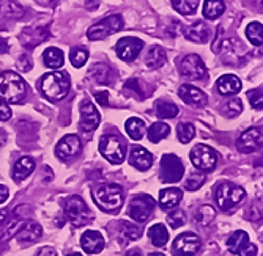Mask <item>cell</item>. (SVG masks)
I'll return each mask as SVG.
<instances>
[{"label":"cell","instance_id":"d6a6232c","mask_svg":"<svg viewBox=\"0 0 263 256\" xmlns=\"http://www.w3.org/2000/svg\"><path fill=\"white\" fill-rule=\"evenodd\" d=\"M165 61H167V54L162 48H159V46H153V48L147 52L145 63L148 68H152V69L161 68Z\"/></svg>","mask_w":263,"mask_h":256},{"label":"cell","instance_id":"7dc6e473","mask_svg":"<svg viewBox=\"0 0 263 256\" xmlns=\"http://www.w3.org/2000/svg\"><path fill=\"white\" fill-rule=\"evenodd\" d=\"M32 58H30V55L29 54H22L19 58H17V68H19V71H22V73H27V71H30L32 69Z\"/></svg>","mask_w":263,"mask_h":256},{"label":"cell","instance_id":"83f0119b","mask_svg":"<svg viewBox=\"0 0 263 256\" xmlns=\"http://www.w3.org/2000/svg\"><path fill=\"white\" fill-rule=\"evenodd\" d=\"M88 74L101 85H109L114 79V71L112 68L106 63H97L90 68Z\"/></svg>","mask_w":263,"mask_h":256},{"label":"cell","instance_id":"7a4b0ae2","mask_svg":"<svg viewBox=\"0 0 263 256\" xmlns=\"http://www.w3.org/2000/svg\"><path fill=\"white\" fill-rule=\"evenodd\" d=\"M40 88L46 99H49L52 102L62 101L69 91V76L60 71L47 73L41 77Z\"/></svg>","mask_w":263,"mask_h":256},{"label":"cell","instance_id":"44dd1931","mask_svg":"<svg viewBox=\"0 0 263 256\" xmlns=\"http://www.w3.org/2000/svg\"><path fill=\"white\" fill-rule=\"evenodd\" d=\"M183 32H184V36H186L187 41L197 42V44H205L211 38L208 26L205 24V22H202V20H197V22H194V24L184 27Z\"/></svg>","mask_w":263,"mask_h":256},{"label":"cell","instance_id":"db71d44e","mask_svg":"<svg viewBox=\"0 0 263 256\" xmlns=\"http://www.w3.org/2000/svg\"><path fill=\"white\" fill-rule=\"evenodd\" d=\"M8 200V189L5 187V185L0 184V204L5 203Z\"/></svg>","mask_w":263,"mask_h":256},{"label":"cell","instance_id":"74e56055","mask_svg":"<svg viewBox=\"0 0 263 256\" xmlns=\"http://www.w3.org/2000/svg\"><path fill=\"white\" fill-rule=\"evenodd\" d=\"M178 107L172 102H167V101H158L156 102V115L159 118L165 120V118H175L178 115Z\"/></svg>","mask_w":263,"mask_h":256},{"label":"cell","instance_id":"f907efd6","mask_svg":"<svg viewBox=\"0 0 263 256\" xmlns=\"http://www.w3.org/2000/svg\"><path fill=\"white\" fill-rule=\"evenodd\" d=\"M258 254V250H257V245L248 242V245L240 251V256H257Z\"/></svg>","mask_w":263,"mask_h":256},{"label":"cell","instance_id":"277c9868","mask_svg":"<svg viewBox=\"0 0 263 256\" xmlns=\"http://www.w3.org/2000/svg\"><path fill=\"white\" fill-rule=\"evenodd\" d=\"M63 212H65L66 220L73 226H76V228L85 226V225H88L95 219L93 212L88 209L85 201L81 197H78V195H71V197H68L65 200Z\"/></svg>","mask_w":263,"mask_h":256},{"label":"cell","instance_id":"8d00e7d4","mask_svg":"<svg viewBox=\"0 0 263 256\" xmlns=\"http://www.w3.org/2000/svg\"><path fill=\"white\" fill-rule=\"evenodd\" d=\"M246 38L254 46H261L263 44V26L260 24V22H251V24H248Z\"/></svg>","mask_w":263,"mask_h":256},{"label":"cell","instance_id":"ffe728a7","mask_svg":"<svg viewBox=\"0 0 263 256\" xmlns=\"http://www.w3.org/2000/svg\"><path fill=\"white\" fill-rule=\"evenodd\" d=\"M81 247L88 254H98L104 250V238L98 231H85L81 238Z\"/></svg>","mask_w":263,"mask_h":256},{"label":"cell","instance_id":"6125c7cd","mask_svg":"<svg viewBox=\"0 0 263 256\" xmlns=\"http://www.w3.org/2000/svg\"><path fill=\"white\" fill-rule=\"evenodd\" d=\"M68 256H82L81 253H73V254H68Z\"/></svg>","mask_w":263,"mask_h":256},{"label":"cell","instance_id":"f1b7e54d","mask_svg":"<svg viewBox=\"0 0 263 256\" xmlns=\"http://www.w3.org/2000/svg\"><path fill=\"white\" fill-rule=\"evenodd\" d=\"M248 242H249V236L246 231H235L227 241V248L233 254H240V251L248 245Z\"/></svg>","mask_w":263,"mask_h":256},{"label":"cell","instance_id":"484cf974","mask_svg":"<svg viewBox=\"0 0 263 256\" xmlns=\"http://www.w3.org/2000/svg\"><path fill=\"white\" fill-rule=\"evenodd\" d=\"M142 236V229L131 223V222H120L118 223V239H120L122 244H128L133 242L136 239H139Z\"/></svg>","mask_w":263,"mask_h":256},{"label":"cell","instance_id":"94428289","mask_svg":"<svg viewBox=\"0 0 263 256\" xmlns=\"http://www.w3.org/2000/svg\"><path fill=\"white\" fill-rule=\"evenodd\" d=\"M148 256H165V254H162V253H152V254H148Z\"/></svg>","mask_w":263,"mask_h":256},{"label":"cell","instance_id":"5bb4252c","mask_svg":"<svg viewBox=\"0 0 263 256\" xmlns=\"http://www.w3.org/2000/svg\"><path fill=\"white\" fill-rule=\"evenodd\" d=\"M180 73L187 79L200 80V79L206 77V66L199 55L189 54L183 58V61L180 65Z\"/></svg>","mask_w":263,"mask_h":256},{"label":"cell","instance_id":"d6986e66","mask_svg":"<svg viewBox=\"0 0 263 256\" xmlns=\"http://www.w3.org/2000/svg\"><path fill=\"white\" fill-rule=\"evenodd\" d=\"M178 96L187 104V105H193V107H203L206 105V95L197 87L193 85H181L178 90Z\"/></svg>","mask_w":263,"mask_h":256},{"label":"cell","instance_id":"9f6ffc18","mask_svg":"<svg viewBox=\"0 0 263 256\" xmlns=\"http://www.w3.org/2000/svg\"><path fill=\"white\" fill-rule=\"evenodd\" d=\"M98 5H100L98 0H87V2H85V7H87L88 10H91V8H98Z\"/></svg>","mask_w":263,"mask_h":256},{"label":"cell","instance_id":"e0dca14e","mask_svg":"<svg viewBox=\"0 0 263 256\" xmlns=\"http://www.w3.org/2000/svg\"><path fill=\"white\" fill-rule=\"evenodd\" d=\"M81 121H79V127L84 131V132H91L98 127L100 124V120H101V116H100V112L97 110V107L93 105L91 101L88 99H84L81 102Z\"/></svg>","mask_w":263,"mask_h":256},{"label":"cell","instance_id":"603a6c76","mask_svg":"<svg viewBox=\"0 0 263 256\" xmlns=\"http://www.w3.org/2000/svg\"><path fill=\"white\" fill-rule=\"evenodd\" d=\"M183 200V192L177 187H169L159 192V206L162 211H169L180 204Z\"/></svg>","mask_w":263,"mask_h":256},{"label":"cell","instance_id":"4316f807","mask_svg":"<svg viewBox=\"0 0 263 256\" xmlns=\"http://www.w3.org/2000/svg\"><path fill=\"white\" fill-rule=\"evenodd\" d=\"M36 164H35V160L29 156H24L21 157L17 162H16V165L13 168V179L14 181H22V179H26L33 170H35Z\"/></svg>","mask_w":263,"mask_h":256},{"label":"cell","instance_id":"9c48e42d","mask_svg":"<svg viewBox=\"0 0 263 256\" xmlns=\"http://www.w3.org/2000/svg\"><path fill=\"white\" fill-rule=\"evenodd\" d=\"M184 175V165L178 156L164 154L161 159V181L165 184L180 182Z\"/></svg>","mask_w":263,"mask_h":256},{"label":"cell","instance_id":"ba28073f","mask_svg":"<svg viewBox=\"0 0 263 256\" xmlns=\"http://www.w3.org/2000/svg\"><path fill=\"white\" fill-rule=\"evenodd\" d=\"M193 165L200 172H213L218 164V153L206 145H196L189 153Z\"/></svg>","mask_w":263,"mask_h":256},{"label":"cell","instance_id":"8fae6325","mask_svg":"<svg viewBox=\"0 0 263 256\" xmlns=\"http://www.w3.org/2000/svg\"><path fill=\"white\" fill-rule=\"evenodd\" d=\"M32 212V209L27 204L19 206V209L14 211V216L8 220V223L0 228V242H7L8 239H11L13 236H16L21 231V228L26 223V217Z\"/></svg>","mask_w":263,"mask_h":256},{"label":"cell","instance_id":"7402d4cb","mask_svg":"<svg viewBox=\"0 0 263 256\" xmlns=\"http://www.w3.org/2000/svg\"><path fill=\"white\" fill-rule=\"evenodd\" d=\"M129 164L140 170V172H145L152 167L153 164V156L148 150L145 148H140V146H136L131 150V154H129Z\"/></svg>","mask_w":263,"mask_h":256},{"label":"cell","instance_id":"91938a15","mask_svg":"<svg viewBox=\"0 0 263 256\" xmlns=\"http://www.w3.org/2000/svg\"><path fill=\"white\" fill-rule=\"evenodd\" d=\"M5 219H7V211H0V223L5 222Z\"/></svg>","mask_w":263,"mask_h":256},{"label":"cell","instance_id":"ee69618b","mask_svg":"<svg viewBox=\"0 0 263 256\" xmlns=\"http://www.w3.org/2000/svg\"><path fill=\"white\" fill-rule=\"evenodd\" d=\"M205 179L206 178H205L203 173H193L187 178V181L184 182V189L189 190V192H196L205 184Z\"/></svg>","mask_w":263,"mask_h":256},{"label":"cell","instance_id":"f546056e","mask_svg":"<svg viewBox=\"0 0 263 256\" xmlns=\"http://www.w3.org/2000/svg\"><path fill=\"white\" fill-rule=\"evenodd\" d=\"M43 61L47 68L51 69H59L63 66V61H65V55L60 49L57 48H49L43 52Z\"/></svg>","mask_w":263,"mask_h":256},{"label":"cell","instance_id":"4dcf8cb0","mask_svg":"<svg viewBox=\"0 0 263 256\" xmlns=\"http://www.w3.org/2000/svg\"><path fill=\"white\" fill-rule=\"evenodd\" d=\"M148 236L150 241L155 247H164L167 242H169V231L162 223H156L148 229Z\"/></svg>","mask_w":263,"mask_h":256},{"label":"cell","instance_id":"60d3db41","mask_svg":"<svg viewBox=\"0 0 263 256\" xmlns=\"http://www.w3.org/2000/svg\"><path fill=\"white\" fill-rule=\"evenodd\" d=\"M243 112V102L241 99H230L222 105V113L227 116V118H235Z\"/></svg>","mask_w":263,"mask_h":256},{"label":"cell","instance_id":"f6af8a7d","mask_svg":"<svg viewBox=\"0 0 263 256\" xmlns=\"http://www.w3.org/2000/svg\"><path fill=\"white\" fill-rule=\"evenodd\" d=\"M167 222H169L171 228L177 229V228H180V226H183L186 223V214L183 211H180V209H177V211L169 214V217H167Z\"/></svg>","mask_w":263,"mask_h":256},{"label":"cell","instance_id":"f35d334b","mask_svg":"<svg viewBox=\"0 0 263 256\" xmlns=\"http://www.w3.org/2000/svg\"><path fill=\"white\" fill-rule=\"evenodd\" d=\"M172 7L183 16H189L196 13L199 0H172Z\"/></svg>","mask_w":263,"mask_h":256},{"label":"cell","instance_id":"b9f144b4","mask_svg":"<svg viewBox=\"0 0 263 256\" xmlns=\"http://www.w3.org/2000/svg\"><path fill=\"white\" fill-rule=\"evenodd\" d=\"M177 134H178V140L181 143H189L196 135V129L191 123H180L177 127Z\"/></svg>","mask_w":263,"mask_h":256},{"label":"cell","instance_id":"e575fe53","mask_svg":"<svg viewBox=\"0 0 263 256\" xmlns=\"http://www.w3.org/2000/svg\"><path fill=\"white\" fill-rule=\"evenodd\" d=\"M0 14H4L5 17L17 19V17H22L24 8L16 0H0Z\"/></svg>","mask_w":263,"mask_h":256},{"label":"cell","instance_id":"7c38bea8","mask_svg":"<svg viewBox=\"0 0 263 256\" xmlns=\"http://www.w3.org/2000/svg\"><path fill=\"white\" fill-rule=\"evenodd\" d=\"M202 247V241L194 232H183L177 236L172 245V253L178 256H194Z\"/></svg>","mask_w":263,"mask_h":256},{"label":"cell","instance_id":"52a82bcc","mask_svg":"<svg viewBox=\"0 0 263 256\" xmlns=\"http://www.w3.org/2000/svg\"><path fill=\"white\" fill-rule=\"evenodd\" d=\"M123 17L120 14H110L104 19H101L97 24H93L88 32H87V36L88 39L91 41H100V39H104L117 32H120L123 29Z\"/></svg>","mask_w":263,"mask_h":256},{"label":"cell","instance_id":"6da1fadb","mask_svg":"<svg viewBox=\"0 0 263 256\" xmlns=\"http://www.w3.org/2000/svg\"><path fill=\"white\" fill-rule=\"evenodd\" d=\"M27 95L24 79L13 71L0 73V99L5 104H19Z\"/></svg>","mask_w":263,"mask_h":256},{"label":"cell","instance_id":"3957f363","mask_svg":"<svg viewBox=\"0 0 263 256\" xmlns=\"http://www.w3.org/2000/svg\"><path fill=\"white\" fill-rule=\"evenodd\" d=\"M93 200L101 211L115 212L123 204L125 192L122 185H118V184H101L100 187L93 192Z\"/></svg>","mask_w":263,"mask_h":256},{"label":"cell","instance_id":"5b68a950","mask_svg":"<svg viewBox=\"0 0 263 256\" xmlns=\"http://www.w3.org/2000/svg\"><path fill=\"white\" fill-rule=\"evenodd\" d=\"M245 197H246L245 189L229 181L218 184L216 189H214V200H216L221 211H230L238 203H241Z\"/></svg>","mask_w":263,"mask_h":256},{"label":"cell","instance_id":"681fc988","mask_svg":"<svg viewBox=\"0 0 263 256\" xmlns=\"http://www.w3.org/2000/svg\"><path fill=\"white\" fill-rule=\"evenodd\" d=\"M95 101L103 107L109 105V93L107 91H97L95 93Z\"/></svg>","mask_w":263,"mask_h":256},{"label":"cell","instance_id":"ab89813d","mask_svg":"<svg viewBox=\"0 0 263 256\" xmlns=\"http://www.w3.org/2000/svg\"><path fill=\"white\" fill-rule=\"evenodd\" d=\"M214 217H216V211H214V209H213L211 206H208V204L200 206V207L197 209V212H196V222L200 223V225H208V223H211Z\"/></svg>","mask_w":263,"mask_h":256},{"label":"cell","instance_id":"cb8c5ba5","mask_svg":"<svg viewBox=\"0 0 263 256\" xmlns=\"http://www.w3.org/2000/svg\"><path fill=\"white\" fill-rule=\"evenodd\" d=\"M218 91L221 93V95L224 96H232V95H236V93L241 91V80L238 79L236 76L233 74H226L222 77L218 79Z\"/></svg>","mask_w":263,"mask_h":256},{"label":"cell","instance_id":"d590c367","mask_svg":"<svg viewBox=\"0 0 263 256\" xmlns=\"http://www.w3.org/2000/svg\"><path fill=\"white\" fill-rule=\"evenodd\" d=\"M171 134V127L169 124L165 123H155L152 124V127L148 129V138L152 143H159L161 140H164V138Z\"/></svg>","mask_w":263,"mask_h":256},{"label":"cell","instance_id":"6f0895ef","mask_svg":"<svg viewBox=\"0 0 263 256\" xmlns=\"http://www.w3.org/2000/svg\"><path fill=\"white\" fill-rule=\"evenodd\" d=\"M126 256H143V254H142V251L139 248H131V250L126 251Z\"/></svg>","mask_w":263,"mask_h":256},{"label":"cell","instance_id":"2e32d148","mask_svg":"<svg viewBox=\"0 0 263 256\" xmlns=\"http://www.w3.org/2000/svg\"><path fill=\"white\" fill-rule=\"evenodd\" d=\"M82 150V142L81 138L74 134L65 135L62 140L55 146V154L60 160H69L76 157Z\"/></svg>","mask_w":263,"mask_h":256},{"label":"cell","instance_id":"11a10c76","mask_svg":"<svg viewBox=\"0 0 263 256\" xmlns=\"http://www.w3.org/2000/svg\"><path fill=\"white\" fill-rule=\"evenodd\" d=\"M8 52V42L5 38H0V54Z\"/></svg>","mask_w":263,"mask_h":256},{"label":"cell","instance_id":"bcb514c9","mask_svg":"<svg viewBox=\"0 0 263 256\" xmlns=\"http://www.w3.org/2000/svg\"><path fill=\"white\" fill-rule=\"evenodd\" d=\"M248 99L251 102V105L254 109H258L261 110V105H263V99H261V88H255V90H249L248 91Z\"/></svg>","mask_w":263,"mask_h":256},{"label":"cell","instance_id":"c3c4849f","mask_svg":"<svg viewBox=\"0 0 263 256\" xmlns=\"http://www.w3.org/2000/svg\"><path fill=\"white\" fill-rule=\"evenodd\" d=\"M125 87L129 88V90H133V91H136L139 98H145L147 96V93L143 91V88H142V85H140V82L137 79H129Z\"/></svg>","mask_w":263,"mask_h":256},{"label":"cell","instance_id":"d4e9b609","mask_svg":"<svg viewBox=\"0 0 263 256\" xmlns=\"http://www.w3.org/2000/svg\"><path fill=\"white\" fill-rule=\"evenodd\" d=\"M41 236H43V228H41V225L36 223V222H30V223H27L26 226H22L21 231L16 234L19 244H30V242H35V241H38Z\"/></svg>","mask_w":263,"mask_h":256},{"label":"cell","instance_id":"1f68e13d","mask_svg":"<svg viewBox=\"0 0 263 256\" xmlns=\"http://www.w3.org/2000/svg\"><path fill=\"white\" fill-rule=\"evenodd\" d=\"M226 11V4L224 0H205L203 4V16L210 20L218 19L219 16H222V13Z\"/></svg>","mask_w":263,"mask_h":256},{"label":"cell","instance_id":"4fadbf2b","mask_svg":"<svg viewBox=\"0 0 263 256\" xmlns=\"http://www.w3.org/2000/svg\"><path fill=\"white\" fill-rule=\"evenodd\" d=\"M51 32H49V24L46 26H33V27H27L24 29L19 35V41L24 48L27 49H33L38 44L44 42L46 39H49Z\"/></svg>","mask_w":263,"mask_h":256},{"label":"cell","instance_id":"ac0fdd59","mask_svg":"<svg viewBox=\"0 0 263 256\" xmlns=\"http://www.w3.org/2000/svg\"><path fill=\"white\" fill-rule=\"evenodd\" d=\"M142 49L143 41H140L139 38H122L118 39L115 46L118 58H122L123 61H134Z\"/></svg>","mask_w":263,"mask_h":256},{"label":"cell","instance_id":"7bdbcfd3","mask_svg":"<svg viewBox=\"0 0 263 256\" xmlns=\"http://www.w3.org/2000/svg\"><path fill=\"white\" fill-rule=\"evenodd\" d=\"M87 58H88V52H87L85 48H74V49H71V52H69V60H71V63H73L74 68L84 66Z\"/></svg>","mask_w":263,"mask_h":256},{"label":"cell","instance_id":"680465c9","mask_svg":"<svg viewBox=\"0 0 263 256\" xmlns=\"http://www.w3.org/2000/svg\"><path fill=\"white\" fill-rule=\"evenodd\" d=\"M38 4H41V5H52V4H55L57 0H36Z\"/></svg>","mask_w":263,"mask_h":256},{"label":"cell","instance_id":"816d5d0a","mask_svg":"<svg viewBox=\"0 0 263 256\" xmlns=\"http://www.w3.org/2000/svg\"><path fill=\"white\" fill-rule=\"evenodd\" d=\"M11 118V109L5 104H0V121H8Z\"/></svg>","mask_w":263,"mask_h":256},{"label":"cell","instance_id":"9a60e30c","mask_svg":"<svg viewBox=\"0 0 263 256\" xmlns=\"http://www.w3.org/2000/svg\"><path fill=\"white\" fill-rule=\"evenodd\" d=\"M261 140H263V135H261V129L260 127H249L248 131H245L236 140V148L240 153H254L257 150L261 148Z\"/></svg>","mask_w":263,"mask_h":256},{"label":"cell","instance_id":"8992f818","mask_svg":"<svg viewBox=\"0 0 263 256\" xmlns=\"http://www.w3.org/2000/svg\"><path fill=\"white\" fill-rule=\"evenodd\" d=\"M100 153L110 164H122L126 157V143L120 135H104L100 140Z\"/></svg>","mask_w":263,"mask_h":256},{"label":"cell","instance_id":"f5cc1de1","mask_svg":"<svg viewBox=\"0 0 263 256\" xmlns=\"http://www.w3.org/2000/svg\"><path fill=\"white\" fill-rule=\"evenodd\" d=\"M36 256H57V251L51 247H44V248H40Z\"/></svg>","mask_w":263,"mask_h":256},{"label":"cell","instance_id":"836d02e7","mask_svg":"<svg viewBox=\"0 0 263 256\" xmlns=\"http://www.w3.org/2000/svg\"><path fill=\"white\" fill-rule=\"evenodd\" d=\"M125 129L133 140H140V138L147 132L145 121L140 120V118H129L125 124Z\"/></svg>","mask_w":263,"mask_h":256},{"label":"cell","instance_id":"30bf717a","mask_svg":"<svg viewBox=\"0 0 263 256\" xmlns=\"http://www.w3.org/2000/svg\"><path fill=\"white\" fill-rule=\"evenodd\" d=\"M155 206H156V201L153 197H150L147 194H140L131 200L128 212H129L131 219H134L136 222L145 223L150 219Z\"/></svg>","mask_w":263,"mask_h":256}]
</instances>
